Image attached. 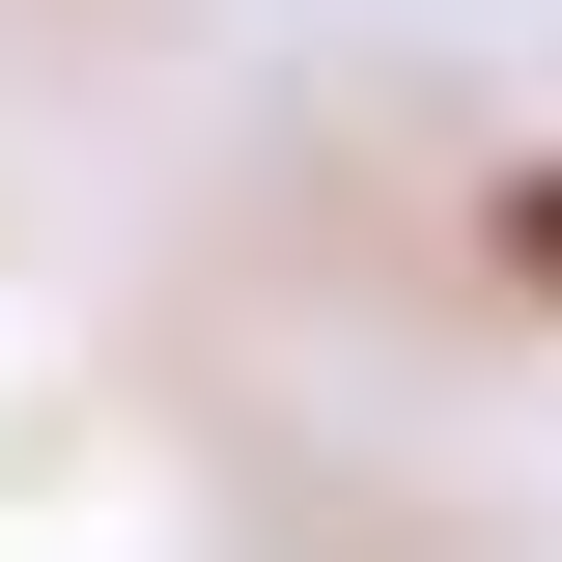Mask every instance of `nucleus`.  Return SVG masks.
Segmentation results:
<instances>
[{
  "mask_svg": "<svg viewBox=\"0 0 562 562\" xmlns=\"http://www.w3.org/2000/svg\"><path fill=\"white\" fill-rule=\"evenodd\" d=\"M535 225H562V198H535Z\"/></svg>",
  "mask_w": 562,
  "mask_h": 562,
  "instance_id": "1",
  "label": "nucleus"
}]
</instances>
